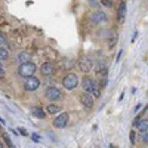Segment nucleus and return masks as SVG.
Masks as SVG:
<instances>
[{"label": "nucleus", "mask_w": 148, "mask_h": 148, "mask_svg": "<svg viewBox=\"0 0 148 148\" xmlns=\"http://www.w3.org/2000/svg\"><path fill=\"white\" fill-rule=\"evenodd\" d=\"M19 133H21V135H24V136H27V130L24 129V127H19Z\"/></svg>", "instance_id": "obj_25"}, {"label": "nucleus", "mask_w": 148, "mask_h": 148, "mask_svg": "<svg viewBox=\"0 0 148 148\" xmlns=\"http://www.w3.org/2000/svg\"><path fill=\"white\" fill-rule=\"evenodd\" d=\"M46 113L47 114H58V113H61V107L56 104H49L46 107Z\"/></svg>", "instance_id": "obj_13"}, {"label": "nucleus", "mask_w": 148, "mask_h": 148, "mask_svg": "<svg viewBox=\"0 0 148 148\" xmlns=\"http://www.w3.org/2000/svg\"><path fill=\"white\" fill-rule=\"evenodd\" d=\"M0 148H3V145H2V144H0Z\"/></svg>", "instance_id": "obj_29"}, {"label": "nucleus", "mask_w": 148, "mask_h": 148, "mask_svg": "<svg viewBox=\"0 0 148 148\" xmlns=\"http://www.w3.org/2000/svg\"><path fill=\"white\" fill-rule=\"evenodd\" d=\"M141 141H142L144 144H148V132L141 133Z\"/></svg>", "instance_id": "obj_19"}, {"label": "nucleus", "mask_w": 148, "mask_h": 148, "mask_svg": "<svg viewBox=\"0 0 148 148\" xmlns=\"http://www.w3.org/2000/svg\"><path fill=\"white\" fill-rule=\"evenodd\" d=\"M147 6H148V0H147Z\"/></svg>", "instance_id": "obj_30"}, {"label": "nucleus", "mask_w": 148, "mask_h": 148, "mask_svg": "<svg viewBox=\"0 0 148 148\" xmlns=\"http://www.w3.org/2000/svg\"><path fill=\"white\" fill-rule=\"evenodd\" d=\"M31 138H33L34 142H39V141H40V136H39L37 133H33V135H31Z\"/></svg>", "instance_id": "obj_20"}, {"label": "nucleus", "mask_w": 148, "mask_h": 148, "mask_svg": "<svg viewBox=\"0 0 148 148\" xmlns=\"http://www.w3.org/2000/svg\"><path fill=\"white\" fill-rule=\"evenodd\" d=\"M3 45H6V39H5L2 34H0V47H2Z\"/></svg>", "instance_id": "obj_22"}, {"label": "nucleus", "mask_w": 148, "mask_h": 148, "mask_svg": "<svg viewBox=\"0 0 148 148\" xmlns=\"http://www.w3.org/2000/svg\"><path fill=\"white\" fill-rule=\"evenodd\" d=\"M82 86H83V89L86 93H89L92 96H99V86H98V83L90 79V77H84L82 80Z\"/></svg>", "instance_id": "obj_1"}, {"label": "nucleus", "mask_w": 148, "mask_h": 148, "mask_svg": "<svg viewBox=\"0 0 148 148\" xmlns=\"http://www.w3.org/2000/svg\"><path fill=\"white\" fill-rule=\"evenodd\" d=\"M0 121H2V123H3V125H5V120H3L2 117H0Z\"/></svg>", "instance_id": "obj_28"}, {"label": "nucleus", "mask_w": 148, "mask_h": 148, "mask_svg": "<svg viewBox=\"0 0 148 148\" xmlns=\"http://www.w3.org/2000/svg\"><path fill=\"white\" fill-rule=\"evenodd\" d=\"M40 73L43 74V76H52V74L55 73V67L51 64V62H45V64H42V67H40Z\"/></svg>", "instance_id": "obj_10"}, {"label": "nucleus", "mask_w": 148, "mask_h": 148, "mask_svg": "<svg viewBox=\"0 0 148 148\" xmlns=\"http://www.w3.org/2000/svg\"><path fill=\"white\" fill-rule=\"evenodd\" d=\"M102 5H104V6H110V8H111V6H113V2H111V0H102Z\"/></svg>", "instance_id": "obj_21"}, {"label": "nucleus", "mask_w": 148, "mask_h": 148, "mask_svg": "<svg viewBox=\"0 0 148 148\" xmlns=\"http://www.w3.org/2000/svg\"><path fill=\"white\" fill-rule=\"evenodd\" d=\"M9 58V52L6 47H0V59H8Z\"/></svg>", "instance_id": "obj_17"}, {"label": "nucleus", "mask_w": 148, "mask_h": 148, "mask_svg": "<svg viewBox=\"0 0 148 148\" xmlns=\"http://www.w3.org/2000/svg\"><path fill=\"white\" fill-rule=\"evenodd\" d=\"M62 84H64V88L68 89V90L76 89L77 86H79V77H77V74H74V73L67 74V76L62 79Z\"/></svg>", "instance_id": "obj_3"}, {"label": "nucleus", "mask_w": 148, "mask_h": 148, "mask_svg": "<svg viewBox=\"0 0 148 148\" xmlns=\"http://www.w3.org/2000/svg\"><path fill=\"white\" fill-rule=\"evenodd\" d=\"M70 120V114L68 113H61L58 117H55L53 120V126L58 127V129H64L67 126V123Z\"/></svg>", "instance_id": "obj_6"}, {"label": "nucleus", "mask_w": 148, "mask_h": 148, "mask_svg": "<svg viewBox=\"0 0 148 148\" xmlns=\"http://www.w3.org/2000/svg\"><path fill=\"white\" fill-rule=\"evenodd\" d=\"M135 136H136V135H135V132L132 130V132H130V142H132V144L135 142Z\"/></svg>", "instance_id": "obj_23"}, {"label": "nucleus", "mask_w": 148, "mask_h": 148, "mask_svg": "<svg viewBox=\"0 0 148 148\" xmlns=\"http://www.w3.org/2000/svg\"><path fill=\"white\" fill-rule=\"evenodd\" d=\"M80 102H82V105L86 110H92L93 108V98H92V95L86 93V92H83L80 95Z\"/></svg>", "instance_id": "obj_7"}, {"label": "nucleus", "mask_w": 148, "mask_h": 148, "mask_svg": "<svg viewBox=\"0 0 148 148\" xmlns=\"http://www.w3.org/2000/svg\"><path fill=\"white\" fill-rule=\"evenodd\" d=\"M89 3H90L92 6H98V5H99V2H98V0H89Z\"/></svg>", "instance_id": "obj_24"}, {"label": "nucleus", "mask_w": 148, "mask_h": 148, "mask_svg": "<svg viewBox=\"0 0 148 148\" xmlns=\"http://www.w3.org/2000/svg\"><path fill=\"white\" fill-rule=\"evenodd\" d=\"M90 21H92L93 24H104V22H107L105 12H102V10H95L93 14L90 15Z\"/></svg>", "instance_id": "obj_8"}, {"label": "nucleus", "mask_w": 148, "mask_h": 148, "mask_svg": "<svg viewBox=\"0 0 148 148\" xmlns=\"http://www.w3.org/2000/svg\"><path fill=\"white\" fill-rule=\"evenodd\" d=\"M138 129L144 133V132H148V119H142V120H139V123H138Z\"/></svg>", "instance_id": "obj_14"}, {"label": "nucleus", "mask_w": 148, "mask_h": 148, "mask_svg": "<svg viewBox=\"0 0 148 148\" xmlns=\"http://www.w3.org/2000/svg\"><path fill=\"white\" fill-rule=\"evenodd\" d=\"M39 86H40V80L34 76L25 79V82H24V89L28 92H34L36 89H39Z\"/></svg>", "instance_id": "obj_4"}, {"label": "nucleus", "mask_w": 148, "mask_h": 148, "mask_svg": "<svg viewBox=\"0 0 148 148\" xmlns=\"http://www.w3.org/2000/svg\"><path fill=\"white\" fill-rule=\"evenodd\" d=\"M45 96L47 98L49 101H56V99H61V96H62V93H61V90L58 88H55V86H51V88H47L45 90Z\"/></svg>", "instance_id": "obj_5"}, {"label": "nucleus", "mask_w": 148, "mask_h": 148, "mask_svg": "<svg viewBox=\"0 0 148 148\" xmlns=\"http://www.w3.org/2000/svg\"><path fill=\"white\" fill-rule=\"evenodd\" d=\"M117 19H119L120 24H123V22H125V19H126V3H125V2H121L120 6H119V10H117Z\"/></svg>", "instance_id": "obj_11"}, {"label": "nucleus", "mask_w": 148, "mask_h": 148, "mask_svg": "<svg viewBox=\"0 0 148 148\" xmlns=\"http://www.w3.org/2000/svg\"><path fill=\"white\" fill-rule=\"evenodd\" d=\"M120 58H121V51L119 52V55H117V59H116V62H119V61H120Z\"/></svg>", "instance_id": "obj_27"}, {"label": "nucleus", "mask_w": 148, "mask_h": 148, "mask_svg": "<svg viewBox=\"0 0 148 148\" xmlns=\"http://www.w3.org/2000/svg\"><path fill=\"white\" fill-rule=\"evenodd\" d=\"M18 59H19V62H21V64H27V62H31V61H30V55H28L27 52H22V53H19Z\"/></svg>", "instance_id": "obj_15"}, {"label": "nucleus", "mask_w": 148, "mask_h": 148, "mask_svg": "<svg viewBox=\"0 0 148 148\" xmlns=\"http://www.w3.org/2000/svg\"><path fill=\"white\" fill-rule=\"evenodd\" d=\"M79 70L83 71V73H88L92 70V61L88 58V56H83L79 59Z\"/></svg>", "instance_id": "obj_9"}, {"label": "nucleus", "mask_w": 148, "mask_h": 148, "mask_svg": "<svg viewBox=\"0 0 148 148\" xmlns=\"http://www.w3.org/2000/svg\"><path fill=\"white\" fill-rule=\"evenodd\" d=\"M2 77H5V70H3V67H0V79Z\"/></svg>", "instance_id": "obj_26"}, {"label": "nucleus", "mask_w": 148, "mask_h": 148, "mask_svg": "<svg viewBox=\"0 0 148 148\" xmlns=\"http://www.w3.org/2000/svg\"><path fill=\"white\" fill-rule=\"evenodd\" d=\"M3 138H5V141H6V144H8V147H9V148H15V147H14V144H12V141H10V138L8 136L6 133L3 135Z\"/></svg>", "instance_id": "obj_18"}, {"label": "nucleus", "mask_w": 148, "mask_h": 148, "mask_svg": "<svg viewBox=\"0 0 148 148\" xmlns=\"http://www.w3.org/2000/svg\"><path fill=\"white\" fill-rule=\"evenodd\" d=\"M116 43H117V33L113 31V33H111V39L108 40V46H110V47H114Z\"/></svg>", "instance_id": "obj_16"}, {"label": "nucleus", "mask_w": 148, "mask_h": 148, "mask_svg": "<svg viewBox=\"0 0 148 148\" xmlns=\"http://www.w3.org/2000/svg\"><path fill=\"white\" fill-rule=\"evenodd\" d=\"M31 114H33L34 117H37V119H45V117H46V113H45L40 107H33V108H31Z\"/></svg>", "instance_id": "obj_12"}, {"label": "nucleus", "mask_w": 148, "mask_h": 148, "mask_svg": "<svg viewBox=\"0 0 148 148\" xmlns=\"http://www.w3.org/2000/svg\"><path fill=\"white\" fill-rule=\"evenodd\" d=\"M37 71V67L33 64V62H27V64H21L19 68H18V74L24 79H28V77H33L34 73Z\"/></svg>", "instance_id": "obj_2"}]
</instances>
